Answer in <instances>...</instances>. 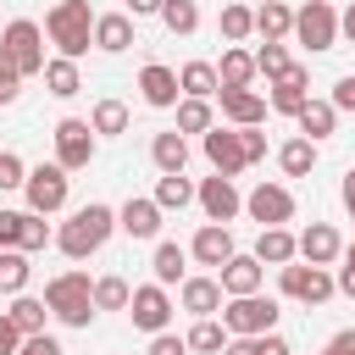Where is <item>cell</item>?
<instances>
[{
  "label": "cell",
  "instance_id": "cell-1",
  "mask_svg": "<svg viewBox=\"0 0 355 355\" xmlns=\"http://www.w3.org/2000/svg\"><path fill=\"white\" fill-rule=\"evenodd\" d=\"M111 227H116V211L100 205V200H89V205H78V211L55 227V250H61L67 261H83V255H94V250L111 239Z\"/></svg>",
  "mask_w": 355,
  "mask_h": 355
},
{
  "label": "cell",
  "instance_id": "cell-2",
  "mask_svg": "<svg viewBox=\"0 0 355 355\" xmlns=\"http://www.w3.org/2000/svg\"><path fill=\"white\" fill-rule=\"evenodd\" d=\"M44 305H50V316L55 322H67V327H89L94 322V283H89V272H55L50 283H44Z\"/></svg>",
  "mask_w": 355,
  "mask_h": 355
},
{
  "label": "cell",
  "instance_id": "cell-3",
  "mask_svg": "<svg viewBox=\"0 0 355 355\" xmlns=\"http://www.w3.org/2000/svg\"><path fill=\"white\" fill-rule=\"evenodd\" d=\"M44 33H50V44L61 50V55H89V44H94V11H89V0H55L50 11H44Z\"/></svg>",
  "mask_w": 355,
  "mask_h": 355
},
{
  "label": "cell",
  "instance_id": "cell-4",
  "mask_svg": "<svg viewBox=\"0 0 355 355\" xmlns=\"http://www.w3.org/2000/svg\"><path fill=\"white\" fill-rule=\"evenodd\" d=\"M222 327L233 338H261L277 327V300H261V294H233L222 300Z\"/></svg>",
  "mask_w": 355,
  "mask_h": 355
},
{
  "label": "cell",
  "instance_id": "cell-5",
  "mask_svg": "<svg viewBox=\"0 0 355 355\" xmlns=\"http://www.w3.org/2000/svg\"><path fill=\"white\" fill-rule=\"evenodd\" d=\"M0 50L17 61V72H22V78H44V28H39L33 17H17V22H6V33H0Z\"/></svg>",
  "mask_w": 355,
  "mask_h": 355
},
{
  "label": "cell",
  "instance_id": "cell-6",
  "mask_svg": "<svg viewBox=\"0 0 355 355\" xmlns=\"http://www.w3.org/2000/svg\"><path fill=\"white\" fill-rule=\"evenodd\" d=\"M277 288H283L288 300H300V305H327V300L338 294L333 272H327V266H311V261H305V266H294V261L277 266Z\"/></svg>",
  "mask_w": 355,
  "mask_h": 355
},
{
  "label": "cell",
  "instance_id": "cell-7",
  "mask_svg": "<svg viewBox=\"0 0 355 355\" xmlns=\"http://www.w3.org/2000/svg\"><path fill=\"white\" fill-rule=\"evenodd\" d=\"M67 189H72V178H67V166H61V161H50V166H28V183H22L28 211L55 216V211L67 205Z\"/></svg>",
  "mask_w": 355,
  "mask_h": 355
},
{
  "label": "cell",
  "instance_id": "cell-8",
  "mask_svg": "<svg viewBox=\"0 0 355 355\" xmlns=\"http://www.w3.org/2000/svg\"><path fill=\"white\" fill-rule=\"evenodd\" d=\"M294 39H300L305 50H333V44H338V11H333L327 0H305V6L294 11Z\"/></svg>",
  "mask_w": 355,
  "mask_h": 355
},
{
  "label": "cell",
  "instance_id": "cell-9",
  "mask_svg": "<svg viewBox=\"0 0 355 355\" xmlns=\"http://www.w3.org/2000/svg\"><path fill=\"white\" fill-rule=\"evenodd\" d=\"M50 139H55V161H61L67 172H83V166L94 161V139H100V133H94L83 116H61Z\"/></svg>",
  "mask_w": 355,
  "mask_h": 355
},
{
  "label": "cell",
  "instance_id": "cell-10",
  "mask_svg": "<svg viewBox=\"0 0 355 355\" xmlns=\"http://www.w3.org/2000/svg\"><path fill=\"white\" fill-rule=\"evenodd\" d=\"M128 316H133L139 333H166V322H172V294H166V283H144V288H133Z\"/></svg>",
  "mask_w": 355,
  "mask_h": 355
},
{
  "label": "cell",
  "instance_id": "cell-11",
  "mask_svg": "<svg viewBox=\"0 0 355 355\" xmlns=\"http://www.w3.org/2000/svg\"><path fill=\"white\" fill-rule=\"evenodd\" d=\"M200 150H205V161H211V172H222V178H239L250 161H244V144H239V128H211V133H200Z\"/></svg>",
  "mask_w": 355,
  "mask_h": 355
},
{
  "label": "cell",
  "instance_id": "cell-12",
  "mask_svg": "<svg viewBox=\"0 0 355 355\" xmlns=\"http://www.w3.org/2000/svg\"><path fill=\"white\" fill-rule=\"evenodd\" d=\"M244 211H250L261 227H283V222L294 216V194H288L283 183H255V189L244 194Z\"/></svg>",
  "mask_w": 355,
  "mask_h": 355
},
{
  "label": "cell",
  "instance_id": "cell-13",
  "mask_svg": "<svg viewBox=\"0 0 355 355\" xmlns=\"http://www.w3.org/2000/svg\"><path fill=\"white\" fill-rule=\"evenodd\" d=\"M266 89H272V94H266V105H272V111H283V116H300V111H305V100H311V72L294 61V67H288L283 78H272Z\"/></svg>",
  "mask_w": 355,
  "mask_h": 355
},
{
  "label": "cell",
  "instance_id": "cell-14",
  "mask_svg": "<svg viewBox=\"0 0 355 355\" xmlns=\"http://www.w3.org/2000/svg\"><path fill=\"white\" fill-rule=\"evenodd\" d=\"M216 105H222V116H227L233 128H261L266 111H272L261 89H216Z\"/></svg>",
  "mask_w": 355,
  "mask_h": 355
},
{
  "label": "cell",
  "instance_id": "cell-15",
  "mask_svg": "<svg viewBox=\"0 0 355 355\" xmlns=\"http://www.w3.org/2000/svg\"><path fill=\"white\" fill-rule=\"evenodd\" d=\"M200 211H205V222H233L239 211H244V194H239V183L233 178H205L200 183Z\"/></svg>",
  "mask_w": 355,
  "mask_h": 355
},
{
  "label": "cell",
  "instance_id": "cell-16",
  "mask_svg": "<svg viewBox=\"0 0 355 355\" xmlns=\"http://www.w3.org/2000/svg\"><path fill=\"white\" fill-rule=\"evenodd\" d=\"M189 255H194L200 266H216V272H222V266H227V261L239 255V244H233L227 222H205V227H200V233L189 239Z\"/></svg>",
  "mask_w": 355,
  "mask_h": 355
},
{
  "label": "cell",
  "instance_id": "cell-17",
  "mask_svg": "<svg viewBox=\"0 0 355 355\" xmlns=\"http://www.w3.org/2000/svg\"><path fill=\"white\" fill-rule=\"evenodd\" d=\"M139 94H144V105H155V111H172V105L183 100V83H178V72H172V67L150 61V67L139 72Z\"/></svg>",
  "mask_w": 355,
  "mask_h": 355
},
{
  "label": "cell",
  "instance_id": "cell-18",
  "mask_svg": "<svg viewBox=\"0 0 355 355\" xmlns=\"http://www.w3.org/2000/svg\"><path fill=\"white\" fill-rule=\"evenodd\" d=\"M338 255H344V239H338L333 222H311V227L300 233V261H311V266H333Z\"/></svg>",
  "mask_w": 355,
  "mask_h": 355
},
{
  "label": "cell",
  "instance_id": "cell-19",
  "mask_svg": "<svg viewBox=\"0 0 355 355\" xmlns=\"http://www.w3.org/2000/svg\"><path fill=\"white\" fill-rule=\"evenodd\" d=\"M222 277H183L178 283V305L189 311V316H216L222 311Z\"/></svg>",
  "mask_w": 355,
  "mask_h": 355
},
{
  "label": "cell",
  "instance_id": "cell-20",
  "mask_svg": "<svg viewBox=\"0 0 355 355\" xmlns=\"http://www.w3.org/2000/svg\"><path fill=\"white\" fill-rule=\"evenodd\" d=\"M116 227H122L128 239H155V233H161V205L144 200V194H133V200L116 211Z\"/></svg>",
  "mask_w": 355,
  "mask_h": 355
},
{
  "label": "cell",
  "instance_id": "cell-21",
  "mask_svg": "<svg viewBox=\"0 0 355 355\" xmlns=\"http://www.w3.org/2000/svg\"><path fill=\"white\" fill-rule=\"evenodd\" d=\"M216 277H222V294H227V300H233V294H261V283H266V266H261L255 255H233V261H227Z\"/></svg>",
  "mask_w": 355,
  "mask_h": 355
},
{
  "label": "cell",
  "instance_id": "cell-22",
  "mask_svg": "<svg viewBox=\"0 0 355 355\" xmlns=\"http://www.w3.org/2000/svg\"><path fill=\"white\" fill-rule=\"evenodd\" d=\"M128 44H139V39H133V17H128V11H105V17H94V50L122 55Z\"/></svg>",
  "mask_w": 355,
  "mask_h": 355
},
{
  "label": "cell",
  "instance_id": "cell-23",
  "mask_svg": "<svg viewBox=\"0 0 355 355\" xmlns=\"http://www.w3.org/2000/svg\"><path fill=\"white\" fill-rule=\"evenodd\" d=\"M255 261H261V266H288V261H300V239H294L288 227H261Z\"/></svg>",
  "mask_w": 355,
  "mask_h": 355
},
{
  "label": "cell",
  "instance_id": "cell-24",
  "mask_svg": "<svg viewBox=\"0 0 355 355\" xmlns=\"http://www.w3.org/2000/svg\"><path fill=\"white\" fill-rule=\"evenodd\" d=\"M294 122H300L305 139L322 144V139H333V128H338V105H333V100H305V111H300Z\"/></svg>",
  "mask_w": 355,
  "mask_h": 355
},
{
  "label": "cell",
  "instance_id": "cell-25",
  "mask_svg": "<svg viewBox=\"0 0 355 355\" xmlns=\"http://www.w3.org/2000/svg\"><path fill=\"white\" fill-rule=\"evenodd\" d=\"M150 161H155V172H183L189 166V139L172 128V133H155L150 139Z\"/></svg>",
  "mask_w": 355,
  "mask_h": 355
},
{
  "label": "cell",
  "instance_id": "cell-26",
  "mask_svg": "<svg viewBox=\"0 0 355 355\" xmlns=\"http://www.w3.org/2000/svg\"><path fill=\"white\" fill-rule=\"evenodd\" d=\"M216 78H222V89H250V83H255V55H250V50H239V44H227V50H222Z\"/></svg>",
  "mask_w": 355,
  "mask_h": 355
},
{
  "label": "cell",
  "instance_id": "cell-27",
  "mask_svg": "<svg viewBox=\"0 0 355 355\" xmlns=\"http://www.w3.org/2000/svg\"><path fill=\"white\" fill-rule=\"evenodd\" d=\"M44 89H50L55 100H72V94L83 89V72H78V61H72V55H55V61H44Z\"/></svg>",
  "mask_w": 355,
  "mask_h": 355
},
{
  "label": "cell",
  "instance_id": "cell-28",
  "mask_svg": "<svg viewBox=\"0 0 355 355\" xmlns=\"http://www.w3.org/2000/svg\"><path fill=\"white\" fill-rule=\"evenodd\" d=\"M161 211H183V205H194L200 200V189L183 178V172H161V183H155V194H150Z\"/></svg>",
  "mask_w": 355,
  "mask_h": 355
},
{
  "label": "cell",
  "instance_id": "cell-29",
  "mask_svg": "<svg viewBox=\"0 0 355 355\" xmlns=\"http://www.w3.org/2000/svg\"><path fill=\"white\" fill-rule=\"evenodd\" d=\"M189 261H194V255H189L183 244H155L150 272H155V283H166V288H172V283H183V277H189Z\"/></svg>",
  "mask_w": 355,
  "mask_h": 355
},
{
  "label": "cell",
  "instance_id": "cell-30",
  "mask_svg": "<svg viewBox=\"0 0 355 355\" xmlns=\"http://www.w3.org/2000/svg\"><path fill=\"white\" fill-rule=\"evenodd\" d=\"M183 338H189V355H222V344H227L233 333H227L216 316H194V327H189Z\"/></svg>",
  "mask_w": 355,
  "mask_h": 355
},
{
  "label": "cell",
  "instance_id": "cell-31",
  "mask_svg": "<svg viewBox=\"0 0 355 355\" xmlns=\"http://www.w3.org/2000/svg\"><path fill=\"white\" fill-rule=\"evenodd\" d=\"M255 33H261V39H288V33H294V11H288V0H266V6H255Z\"/></svg>",
  "mask_w": 355,
  "mask_h": 355
},
{
  "label": "cell",
  "instance_id": "cell-32",
  "mask_svg": "<svg viewBox=\"0 0 355 355\" xmlns=\"http://www.w3.org/2000/svg\"><path fill=\"white\" fill-rule=\"evenodd\" d=\"M178 83H183L189 100H216V89H222V78H216L211 61H189V67L178 72Z\"/></svg>",
  "mask_w": 355,
  "mask_h": 355
},
{
  "label": "cell",
  "instance_id": "cell-33",
  "mask_svg": "<svg viewBox=\"0 0 355 355\" xmlns=\"http://www.w3.org/2000/svg\"><path fill=\"white\" fill-rule=\"evenodd\" d=\"M216 28H222V39H227V44H244V39L255 33V6H250V0L222 6V22H216Z\"/></svg>",
  "mask_w": 355,
  "mask_h": 355
},
{
  "label": "cell",
  "instance_id": "cell-34",
  "mask_svg": "<svg viewBox=\"0 0 355 355\" xmlns=\"http://www.w3.org/2000/svg\"><path fill=\"white\" fill-rule=\"evenodd\" d=\"M277 166L288 172V178H311V166H316V139H288L283 150H277Z\"/></svg>",
  "mask_w": 355,
  "mask_h": 355
},
{
  "label": "cell",
  "instance_id": "cell-35",
  "mask_svg": "<svg viewBox=\"0 0 355 355\" xmlns=\"http://www.w3.org/2000/svg\"><path fill=\"white\" fill-rule=\"evenodd\" d=\"M89 128H94L100 139H116V133H128V105H122V100H94V111H89Z\"/></svg>",
  "mask_w": 355,
  "mask_h": 355
},
{
  "label": "cell",
  "instance_id": "cell-36",
  "mask_svg": "<svg viewBox=\"0 0 355 355\" xmlns=\"http://www.w3.org/2000/svg\"><path fill=\"white\" fill-rule=\"evenodd\" d=\"M17 327H22V338L28 333H44V316H50V305L44 300H33V294H11V311H6Z\"/></svg>",
  "mask_w": 355,
  "mask_h": 355
},
{
  "label": "cell",
  "instance_id": "cell-37",
  "mask_svg": "<svg viewBox=\"0 0 355 355\" xmlns=\"http://www.w3.org/2000/svg\"><path fill=\"white\" fill-rule=\"evenodd\" d=\"M28 277H33L28 250H0V294H22V288H28Z\"/></svg>",
  "mask_w": 355,
  "mask_h": 355
},
{
  "label": "cell",
  "instance_id": "cell-38",
  "mask_svg": "<svg viewBox=\"0 0 355 355\" xmlns=\"http://www.w3.org/2000/svg\"><path fill=\"white\" fill-rule=\"evenodd\" d=\"M216 128V111H211V100H178V133H211Z\"/></svg>",
  "mask_w": 355,
  "mask_h": 355
},
{
  "label": "cell",
  "instance_id": "cell-39",
  "mask_svg": "<svg viewBox=\"0 0 355 355\" xmlns=\"http://www.w3.org/2000/svg\"><path fill=\"white\" fill-rule=\"evenodd\" d=\"M161 22H166V33L189 39V33L200 28V6H194V0H161Z\"/></svg>",
  "mask_w": 355,
  "mask_h": 355
},
{
  "label": "cell",
  "instance_id": "cell-40",
  "mask_svg": "<svg viewBox=\"0 0 355 355\" xmlns=\"http://www.w3.org/2000/svg\"><path fill=\"white\" fill-rule=\"evenodd\" d=\"M288 67H294V61H288V50H283V39H266V44L255 50V72H261L266 83H272V78H283Z\"/></svg>",
  "mask_w": 355,
  "mask_h": 355
},
{
  "label": "cell",
  "instance_id": "cell-41",
  "mask_svg": "<svg viewBox=\"0 0 355 355\" xmlns=\"http://www.w3.org/2000/svg\"><path fill=\"white\" fill-rule=\"evenodd\" d=\"M128 300H133L128 277H100V283H94V305H100V311H128Z\"/></svg>",
  "mask_w": 355,
  "mask_h": 355
},
{
  "label": "cell",
  "instance_id": "cell-42",
  "mask_svg": "<svg viewBox=\"0 0 355 355\" xmlns=\"http://www.w3.org/2000/svg\"><path fill=\"white\" fill-rule=\"evenodd\" d=\"M50 239H55V233H50V222H44L39 211H28V227H22V250H28V255H39Z\"/></svg>",
  "mask_w": 355,
  "mask_h": 355
},
{
  "label": "cell",
  "instance_id": "cell-43",
  "mask_svg": "<svg viewBox=\"0 0 355 355\" xmlns=\"http://www.w3.org/2000/svg\"><path fill=\"white\" fill-rule=\"evenodd\" d=\"M22 227H28V211H0V250H22Z\"/></svg>",
  "mask_w": 355,
  "mask_h": 355
},
{
  "label": "cell",
  "instance_id": "cell-44",
  "mask_svg": "<svg viewBox=\"0 0 355 355\" xmlns=\"http://www.w3.org/2000/svg\"><path fill=\"white\" fill-rule=\"evenodd\" d=\"M22 183H28L22 155H17V150H0V194H6V189H22Z\"/></svg>",
  "mask_w": 355,
  "mask_h": 355
},
{
  "label": "cell",
  "instance_id": "cell-45",
  "mask_svg": "<svg viewBox=\"0 0 355 355\" xmlns=\"http://www.w3.org/2000/svg\"><path fill=\"white\" fill-rule=\"evenodd\" d=\"M17 89H22V72H17V61L0 50V105H11V100H17Z\"/></svg>",
  "mask_w": 355,
  "mask_h": 355
},
{
  "label": "cell",
  "instance_id": "cell-46",
  "mask_svg": "<svg viewBox=\"0 0 355 355\" xmlns=\"http://www.w3.org/2000/svg\"><path fill=\"white\" fill-rule=\"evenodd\" d=\"M17 355H67V349H61V338H55V333H28Z\"/></svg>",
  "mask_w": 355,
  "mask_h": 355
},
{
  "label": "cell",
  "instance_id": "cell-47",
  "mask_svg": "<svg viewBox=\"0 0 355 355\" xmlns=\"http://www.w3.org/2000/svg\"><path fill=\"white\" fill-rule=\"evenodd\" d=\"M239 144H244V161H250V166L266 161V133H261V128H239Z\"/></svg>",
  "mask_w": 355,
  "mask_h": 355
},
{
  "label": "cell",
  "instance_id": "cell-48",
  "mask_svg": "<svg viewBox=\"0 0 355 355\" xmlns=\"http://www.w3.org/2000/svg\"><path fill=\"white\" fill-rule=\"evenodd\" d=\"M150 355H189V338H178V333H150Z\"/></svg>",
  "mask_w": 355,
  "mask_h": 355
},
{
  "label": "cell",
  "instance_id": "cell-49",
  "mask_svg": "<svg viewBox=\"0 0 355 355\" xmlns=\"http://www.w3.org/2000/svg\"><path fill=\"white\" fill-rule=\"evenodd\" d=\"M333 105H338V111H349V116H355V72H344V78H338V83H333Z\"/></svg>",
  "mask_w": 355,
  "mask_h": 355
},
{
  "label": "cell",
  "instance_id": "cell-50",
  "mask_svg": "<svg viewBox=\"0 0 355 355\" xmlns=\"http://www.w3.org/2000/svg\"><path fill=\"white\" fill-rule=\"evenodd\" d=\"M17 349H22V327L11 316H0V355H17Z\"/></svg>",
  "mask_w": 355,
  "mask_h": 355
},
{
  "label": "cell",
  "instance_id": "cell-51",
  "mask_svg": "<svg viewBox=\"0 0 355 355\" xmlns=\"http://www.w3.org/2000/svg\"><path fill=\"white\" fill-rule=\"evenodd\" d=\"M255 349H261V355H294V349H288V338H283L277 327H272V333H261V338H255Z\"/></svg>",
  "mask_w": 355,
  "mask_h": 355
},
{
  "label": "cell",
  "instance_id": "cell-52",
  "mask_svg": "<svg viewBox=\"0 0 355 355\" xmlns=\"http://www.w3.org/2000/svg\"><path fill=\"white\" fill-rule=\"evenodd\" d=\"M327 349H333V355H355V327H338Z\"/></svg>",
  "mask_w": 355,
  "mask_h": 355
},
{
  "label": "cell",
  "instance_id": "cell-53",
  "mask_svg": "<svg viewBox=\"0 0 355 355\" xmlns=\"http://www.w3.org/2000/svg\"><path fill=\"white\" fill-rule=\"evenodd\" d=\"M333 283H338V294H349V300H355V261H344V266H338V277H333Z\"/></svg>",
  "mask_w": 355,
  "mask_h": 355
},
{
  "label": "cell",
  "instance_id": "cell-54",
  "mask_svg": "<svg viewBox=\"0 0 355 355\" xmlns=\"http://www.w3.org/2000/svg\"><path fill=\"white\" fill-rule=\"evenodd\" d=\"M222 355H261V349H255V338H227Z\"/></svg>",
  "mask_w": 355,
  "mask_h": 355
},
{
  "label": "cell",
  "instance_id": "cell-55",
  "mask_svg": "<svg viewBox=\"0 0 355 355\" xmlns=\"http://www.w3.org/2000/svg\"><path fill=\"white\" fill-rule=\"evenodd\" d=\"M128 17H161V0H128Z\"/></svg>",
  "mask_w": 355,
  "mask_h": 355
},
{
  "label": "cell",
  "instance_id": "cell-56",
  "mask_svg": "<svg viewBox=\"0 0 355 355\" xmlns=\"http://www.w3.org/2000/svg\"><path fill=\"white\" fill-rule=\"evenodd\" d=\"M338 194H344V211H349V216H355V166H349V172H344V183H338Z\"/></svg>",
  "mask_w": 355,
  "mask_h": 355
},
{
  "label": "cell",
  "instance_id": "cell-57",
  "mask_svg": "<svg viewBox=\"0 0 355 355\" xmlns=\"http://www.w3.org/2000/svg\"><path fill=\"white\" fill-rule=\"evenodd\" d=\"M338 33H344V39H349V44H355V0H349V6H344V17H338Z\"/></svg>",
  "mask_w": 355,
  "mask_h": 355
},
{
  "label": "cell",
  "instance_id": "cell-58",
  "mask_svg": "<svg viewBox=\"0 0 355 355\" xmlns=\"http://www.w3.org/2000/svg\"><path fill=\"white\" fill-rule=\"evenodd\" d=\"M344 261H355V244H344Z\"/></svg>",
  "mask_w": 355,
  "mask_h": 355
},
{
  "label": "cell",
  "instance_id": "cell-59",
  "mask_svg": "<svg viewBox=\"0 0 355 355\" xmlns=\"http://www.w3.org/2000/svg\"><path fill=\"white\" fill-rule=\"evenodd\" d=\"M250 6H266V0H250Z\"/></svg>",
  "mask_w": 355,
  "mask_h": 355
},
{
  "label": "cell",
  "instance_id": "cell-60",
  "mask_svg": "<svg viewBox=\"0 0 355 355\" xmlns=\"http://www.w3.org/2000/svg\"><path fill=\"white\" fill-rule=\"evenodd\" d=\"M322 355H333V349H322Z\"/></svg>",
  "mask_w": 355,
  "mask_h": 355
}]
</instances>
